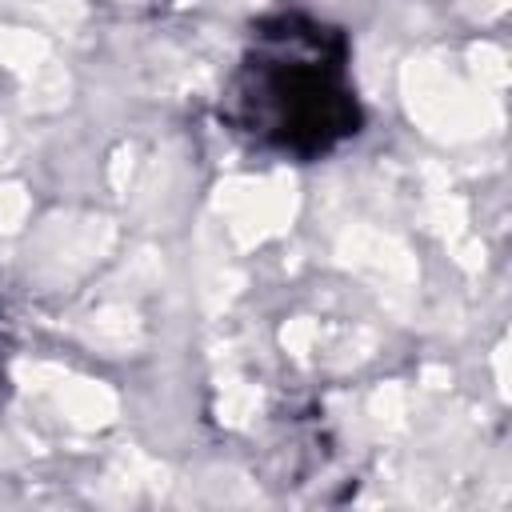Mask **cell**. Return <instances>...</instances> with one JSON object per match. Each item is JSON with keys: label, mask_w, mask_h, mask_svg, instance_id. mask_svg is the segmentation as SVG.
Segmentation results:
<instances>
[{"label": "cell", "mask_w": 512, "mask_h": 512, "mask_svg": "<svg viewBox=\"0 0 512 512\" xmlns=\"http://www.w3.org/2000/svg\"><path fill=\"white\" fill-rule=\"evenodd\" d=\"M248 100L268 116V128H280L284 144L308 140L324 148L332 136L348 132V92L336 84L328 64L304 52L260 56Z\"/></svg>", "instance_id": "cell-1"}]
</instances>
